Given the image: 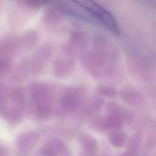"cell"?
I'll list each match as a JSON object with an SVG mask.
<instances>
[{
    "label": "cell",
    "mask_w": 156,
    "mask_h": 156,
    "mask_svg": "<svg viewBox=\"0 0 156 156\" xmlns=\"http://www.w3.org/2000/svg\"><path fill=\"white\" fill-rule=\"evenodd\" d=\"M79 143L84 154L91 156L96 154L98 150V142L92 136L83 133L80 136Z\"/></svg>",
    "instance_id": "12"
},
{
    "label": "cell",
    "mask_w": 156,
    "mask_h": 156,
    "mask_svg": "<svg viewBox=\"0 0 156 156\" xmlns=\"http://www.w3.org/2000/svg\"><path fill=\"white\" fill-rule=\"evenodd\" d=\"M81 156H89V155H87V154H83L81 155Z\"/></svg>",
    "instance_id": "22"
},
{
    "label": "cell",
    "mask_w": 156,
    "mask_h": 156,
    "mask_svg": "<svg viewBox=\"0 0 156 156\" xmlns=\"http://www.w3.org/2000/svg\"><path fill=\"white\" fill-rule=\"evenodd\" d=\"M57 90L49 83L36 82L29 87L28 105L30 115L38 121L51 118L56 111Z\"/></svg>",
    "instance_id": "1"
},
{
    "label": "cell",
    "mask_w": 156,
    "mask_h": 156,
    "mask_svg": "<svg viewBox=\"0 0 156 156\" xmlns=\"http://www.w3.org/2000/svg\"><path fill=\"white\" fill-rule=\"evenodd\" d=\"M85 92L80 88L66 87L57 91L56 110L62 114L77 112L83 104Z\"/></svg>",
    "instance_id": "4"
},
{
    "label": "cell",
    "mask_w": 156,
    "mask_h": 156,
    "mask_svg": "<svg viewBox=\"0 0 156 156\" xmlns=\"http://www.w3.org/2000/svg\"><path fill=\"white\" fill-rule=\"evenodd\" d=\"M63 18V15L60 8L54 5H50L44 11L42 16V21L45 24L52 26L61 22Z\"/></svg>",
    "instance_id": "11"
},
{
    "label": "cell",
    "mask_w": 156,
    "mask_h": 156,
    "mask_svg": "<svg viewBox=\"0 0 156 156\" xmlns=\"http://www.w3.org/2000/svg\"><path fill=\"white\" fill-rule=\"evenodd\" d=\"M12 62V60L0 57V82L10 72Z\"/></svg>",
    "instance_id": "17"
},
{
    "label": "cell",
    "mask_w": 156,
    "mask_h": 156,
    "mask_svg": "<svg viewBox=\"0 0 156 156\" xmlns=\"http://www.w3.org/2000/svg\"><path fill=\"white\" fill-rule=\"evenodd\" d=\"M47 1H28L22 0L17 1L15 2L16 6L20 9L24 10H37L45 5L47 4Z\"/></svg>",
    "instance_id": "15"
},
{
    "label": "cell",
    "mask_w": 156,
    "mask_h": 156,
    "mask_svg": "<svg viewBox=\"0 0 156 156\" xmlns=\"http://www.w3.org/2000/svg\"><path fill=\"white\" fill-rule=\"evenodd\" d=\"M21 52L30 51L39 41V34L35 30H29L18 36Z\"/></svg>",
    "instance_id": "10"
},
{
    "label": "cell",
    "mask_w": 156,
    "mask_h": 156,
    "mask_svg": "<svg viewBox=\"0 0 156 156\" xmlns=\"http://www.w3.org/2000/svg\"><path fill=\"white\" fill-rule=\"evenodd\" d=\"M38 156H69L65 143L60 138L51 136L48 138L38 152Z\"/></svg>",
    "instance_id": "7"
},
{
    "label": "cell",
    "mask_w": 156,
    "mask_h": 156,
    "mask_svg": "<svg viewBox=\"0 0 156 156\" xmlns=\"http://www.w3.org/2000/svg\"><path fill=\"white\" fill-rule=\"evenodd\" d=\"M9 87L0 82V117H4L8 99Z\"/></svg>",
    "instance_id": "16"
},
{
    "label": "cell",
    "mask_w": 156,
    "mask_h": 156,
    "mask_svg": "<svg viewBox=\"0 0 156 156\" xmlns=\"http://www.w3.org/2000/svg\"><path fill=\"white\" fill-rule=\"evenodd\" d=\"M76 68L75 61L69 56H62L56 58L52 64V73L58 79H65L71 76Z\"/></svg>",
    "instance_id": "8"
},
{
    "label": "cell",
    "mask_w": 156,
    "mask_h": 156,
    "mask_svg": "<svg viewBox=\"0 0 156 156\" xmlns=\"http://www.w3.org/2000/svg\"><path fill=\"white\" fill-rule=\"evenodd\" d=\"M90 127L96 132H104L108 129L104 116L94 115L90 119Z\"/></svg>",
    "instance_id": "14"
},
{
    "label": "cell",
    "mask_w": 156,
    "mask_h": 156,
    "mask_svg": "<svg viewBox=\"0 0 156 156\" xmlns=\"http://www.w3.org/2000/svg\"><path fill=\"white\" fill-rule=\"evenodd\" d=\"M5 151L3 148V147L0 145V156H5Z\"/></svg>",
    "instance_id": "21"
},
{
    "label": "cell",
    "mask_w": 156,
    "mask_h": 156,
    "mask_svg": "<svg viewBox=\"0 0 156 156\" xmlns=\"http://www.w3.org/2000/svg\"><path fill=\"white\" fill-rule=\"evenodd\" d=\"M138 151L128 148L126 151L123 152L120 156H138Z\"/></svg>",
    "instance_id": "19"
},
{
    "label": "cell",
    "mask_w": 156,
    "mask_h": 156,
    "mask_svg": "<svg viewBox=\"0 0 156 156\" xmlns=\"http://www.w3.org/2000/svg\"><path fill=\"white\" fill-rule=\"evenodd\" d=\"M138 156H156V152H143L141 155H138Z\"/></svg>",
    "instance_id": "20"
},
{
    "label": "cell",
    "mask_w": 156,
    "mask_h": 156,
    "mask_svg": "<svg viewBox=\"0 0 156 156\" xmlns=\"http://www.w3.org/2000/svg\"><path fill=\"white\" fill-rule=\"evenodd\" d=\"M106 40L101 35L93 38L91 50L82 57L86 69L93 76H100L106 69L108 55V44Z\"/></svg>",
    "instance_id": "2"
},
{
    "label": "cell",
    "mask_w": 156,
    "mask_h": 156,
    "mask_svg": "<svg viewBox=\"0 0 156 156\" xmlns=\"http://www.w3.org/2000/svg\"><path fill=\"white\" fill-rule=\"evenodd\" d=\"M39 140L40 136L35 132H24L16 138V147L21 152L27 154L36 146Z\"/></svg>",
    "instance_id": "9"
},
{
    "label": "cell",
    "mask_w": 156,
    "mask_h": 156,
    "mask_svg": "<svg viewBox=\"0 0 156 156\" xmlns=\"http://www.w3.org/2000/svg\"><path fill=\"white\" fill-rule=\"evenodd\" d=\"M90 44L88 34L83 30H76L69 36L63 51L66 55L72 58L83 57L88 52Z\"/></svg>",
    "instance_id": "6"
},
{
    "label": "cell",
    "mask_w": 156,
    "mask_h": 156,
    "mask_svg": "<svg viewBox=\"0 0 156 156\" xmlns=\"http://www.w3.org/2000/svg\"><path fill=\"white\" fill-rule=\"evenodd\" d=\"M98 93L105 97H113L116 95V90L111 87L106 85H100L97 88Z\"/></svg>",
    "instance_id": "18"
},
{
    "label": "cell",
    "mask_w": 156,
    "mask_h": 156,
    "mask_svg": "<svg viewBox=\"0 0 156 156\" xmlns=\"http://www.w3.org/2000/svg\"><path fill=\"white\" fill-rule=\"evenodd\" d=\"M83 7L96 20L99 24L108 29L115 35L120 34L121 31L116 19L108 10L94 1L81 2Z\"/></svg>",
    "instance_id": "5"
},
{
    "label": "cell",
    "mask_w": 156,
    "mask_h": 156,
    "mask_svg": "<svg viewBox=\"0 0 156 156\" xmlns=\"http://www.w3.org/2000/svg\"><path fill=\"white\" fill-rule=\"evenodd\" d=\"M108 139L110 143L116 148L122 147L127 140L126 135L119 130H112L108 135Z\"/></svg>",
    "instance_id": "13"
},
{
    "label": "cell",
    "mask_w": 156,
    "mask_h": 156,
    "mask_svg": "<svg viewBox=\"0 0 156 156\" xmlns=\"http://www.w3.org/2000/svg\"><path fill=\"white\" fill-rule=\"evenodd\" d=\"M26 104V94L24 89L20 86L9 87L3 119L10 124H18L23 118Z\"/></svg>",
    "instance_id": "3"
}]
</instances>
